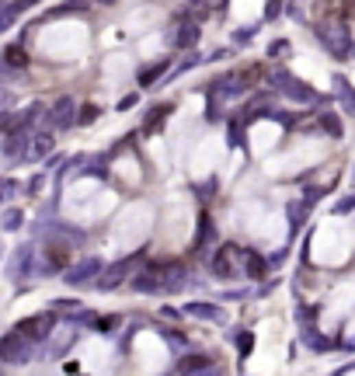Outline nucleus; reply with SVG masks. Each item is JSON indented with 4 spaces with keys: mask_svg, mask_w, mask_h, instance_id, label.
Returning a JSON list of instances; mask_svg holds the SVG:
<instances>
[{
    "mask_svg": "<svg viewBox=\"0 0 355 376\" xmlns=\"http://www.w3.org/2000/svg\"><path fill=\"white\" fill-rule=\"evenodd\" d=\"M181 369H185V373H188V369H192V373H195V369H209V362L202 359V355H192V359L181 362Z\"/></svg>",
    "mask_w": 355,
    "mask_h": 376,
    "instance_id": "4468645a",
    "label": "nucleus"
},
{
    "mask_svg": "<svg viewBox=\"0 0 355 376\" xmlns=\"http://www.w3.org/2000/svg\"><path fill=\"white\" fill-rule=\"evenodd\" d=\"M49 122H53L56 129L73 126V122H77V104H73L70 98H60V101L53 104V112H49Z\"/></svg>",
    "mask_w": 355,
    "mask_h": 376,
    "instance_id": "7ed1b4c3",
    "label": "nucleus"
},
{
    "mask_svg": "<svg viewBox=\"0 0 355 376\" xmlns=\"http://www.w3.org/2000/svg\"><path fill=\"white\" fill-rule=\"evenodd\" d=\"M49 150H53V136H38L35 143H32V150H28V157H42V153H49Z\"/></svg>",
    "mask_w": 355,
    "mask_h": 376,
    "instance_id": "9b49d317",
    "label": "nucleus"
},
{
    "mask_svg": "<svg viewBox=\"0 0 355 376\" xmlns=\"http://www.w3.org/2000/svg\"><path fill=\"white\" fill-rule=\"evenodd\" d=\"M233 258H237V247H233V244L220 247V254H216V261H213V272H216L220 279H230V276H233Z\"/></svg>",
    "mask_w": 355,
    "mask_h": 376,
    "instance_id": "423d86ee",
    "label": "nucleus"
},
{
    "mask_svg": "<svg viewBox=\"0 0 355 376\" xmlns=\"http://www.w3.org/2000/svg\"><path fill=\"white\" fill-rule=\"evenodd\" d=\"M0 359L4 362H25L28 359V338L21 331H11L0 338Z\"/></svg>",
    "mask_w": 355,
    "mask_h": 376,
    "instance_id": "f03ea898",
    "label": "nucleus"
},
{
    "mask_svg": "<svg viewBox=\"0 0 355 376\" xmlns=\"http://www.w3.org/2000/svg\"><path fill=\"white\" fill-rule=\"evenodd\" d=\"M32 4H38V0H14V11H18V14H21V11H28V8H32Z\"/></svg>",
    "mask_w": 355,
    "mask_h": 376,
    "instance_id": "aec40b11",
    "label": "nucleus"
},
{
    "mask_svg": "<svg viewBox=\"0 0 355 376\" xmlns=\"http://www.w3.org/2000/svg\"><path fill=\"white\" fill-rule=\"evenodd\" d=\"M195 38H198V28H195V25H185V28H181V35H178V42H181V45H192Z\"/></svg>",
    "mask_w": 355,
    "mask_h": 376,
    "instance_id": "2eb2a0df",
    "label": "nucleus"
},
{
    "mask_svg": "<svg viewBox=\"0 0 355 376\" xmlns=\"http://www.w3.org/2000/svg\"><path fill=\"white\" fill-rule=\"evenodd\" d=\"M4 63H8V67H25V63H28L25 49H21V45H11V49L4 52Z\"/></svg>",
    "mask_w": 355,
    "mask_h": 376,
    "instance_id": "1a4fd4ad",
    "label": "nucleus"
},
{
    "mask_svg": "<svg viewBox=\"0 0 355 376\" xmlns=\"http://www.w3.org/2000/svg\"><path fill=\"white\" fill-rule=\"evenodd\" d=\"M168 119V104H157V112H150V119H146V133L154 129L157 122H164Z\"/></svg>",
    "mask_w": 355,
    "mask_h": 376,
    "instance_id": "ddd939ff",
    "label": "nucleus"
},
{
    "mask_svg": "<svg viewBox=\"0 0 355 376\" xmlns=\"http://www.w3.org/2000/svg\"><path fill=\"white\" fill-rule=\"evenodd\" d=\"M53 328H56V317L53 313H38V317H25L14 331H21L28 342H42V338L53 335Z\"/></svg>",
    "mask_w": 355,
    "mask_h": 376,
    "instance_id": "f257e3e1",
    "label": "nucleus"
},
{
    "mask_svg": "<svg viewBox=\"0 0 355 376\" xmlns=\"http://www.w3.org/2000/svg\"><path fill=\"white\" fill-rule=\"evenodd\" d=\"M188 310H192V313H198V317H206V320H223V310H220V307H202V303H192Z\"/></svg>",
    "mask_w": 355,
    "mask_h": 376,
    "instance_id": "9d476101",
    "label": "nucleus"
},
{
    "mask_svg": "<svg viewBox=\"0 0 355 376\" xmlns=\"http://www.w3.org/2000/svg\"><path fill=\"white\" fill-rule=\"evenodd\" d=\"M14 188H18V181H11V178H0V199H11V195H14Z\"/></svg>",
    "mask_w": 355,
    "mask_h": 376,
    "instance_id": "dca6fc26",
    "label": "nucleus"
},
{
    "mask_svg": "<svg viewBox=\"0 0 355 376\" xmlns=\"http://www.w3.org/2000/svg\"><path fill=\"white\" fill-rule=\"evenodd\" d=\"M275 84H279V87L289 94V98H296V101H314V91H310V87H303V84H293L286 74H282V77H275Z\"/></svg>",
    "mask_w": 355,
    "mask_h": 376,
    "instance_id": "0eeeda50",
    "label": "nucleus"
},
{
    "mask_svg": "<svg viewBox=\"0 0 355 376\" xmlns=\"http://www.w3.org/2000/svg\"><path fill=\"white\" fill-rule=\"evenodd\" d=\"M101 4H115V0H101Z\"/></svg>",
    "mask_w": 355,
    "mask_h": 376,
    "instance_id": "412c9836",
    "label": "nucleus"
},
{
    "mask_svg": "<svg viewBox=\"0 0 355 376\" xmlns=\"http://www.w3.org/2000/svg\"><path fill=\"white\" fill-rule=\"evenodd\" d=\"M21 220H25V217H21V209H8V212H4V230H18Z\"/></svg>",
    "mask_w": 355,
    "mask_h": 376,
    "instance_id": "f8f14e48",
    "label": "nucleus"
},
{
    "mask_svg": "<svg viewBox=\"0 0 355 376\" xmlns=\"http://www.w3.org/2000/svg\"><path fill=\"white\" fill-rule=\"evenodd\" d=\"M161 74H164V63H161V67H150V70L143 74V84H154V77H161Z\"/></svg>",
    "mask_w": 355,
    "mask_h": 376,
    "instance_id": "a211bd4d",
    "label": "nucleus"
},
{
    "mask_svg": "<svg viewBox=\"0 0 355 376\" xmlns=\"http://www.w3.org/2000/svg\"><path fill=\"white\" fill-rule=\"evenodd\" d=\"M94 272H101V261H98V258H87V261H80V265L70 268V272H67V283H70V286H80V283H87Z\"/></svg>",
    "mask_w": 355,
    "mask_h": 376,
    "instance_id": "20e7f679",
    "label": "nucleus"
},
{
    "mask_svg": "<svg viewBox=\"0 0 355 376\" xmlns=\"http://www.w3.org/2000/svg\"><path fill=\"white\" fill-rule=\"evenodd\" d=\"M98 119V109H94V104H84V112L77 115V122H94Z\"/></svg>",
    "mask_w": 355,
    "mask_h": 376,
    "instance_id": "f3484780",
    "label": "nucleus"
},
{
    "mask_svg": "<svg viewBox=\"0 0 355 376\" xmlns=\"http://www.w3.org/2000/svg\"><path fill=\"white\" fill-rule=\"evenodd\" d=\"M32 268H35V251H32V247H21V251L11 258V276H14V279H25V276H32Z\"/></svg>",
    "mask_w": 355,
    "mask_h": 376,
    "instance_id": "39448f33",
    "label": "nucleus"
},
{
    "mask_svg": "<svg viewBox=\"0 0 355 376\" xmlns=\"http://www.w3.org/2000/svg\"><path fill=\"white\" fill-rule=\"evenodd\" d=\"M11 104H14V94L11 91H0V112H8Z\"/></svg>",
    "mask_w": 355,
    "mask_h": 376,
    "instance_id": "6ab92c4d",
    "label": "nucleus"
},
{
    "mask_svg": "<svg viewBox=\"0 0 355 376\" xmlns=\"http://www.w3.org/2000/svg\"><path fill=\"white\" fill-rule=\"evenodd\" d=\"M67 261H70V251H67V244H53V247L45 251V265H49V268H63Z\"/></svg>",
    "mask_w": 355,
    "mask_h": 376,
    "instance_id": "6e6552de",
    "label": "nucleus"
}]
</instances>
